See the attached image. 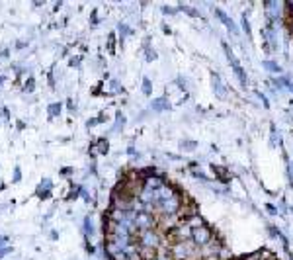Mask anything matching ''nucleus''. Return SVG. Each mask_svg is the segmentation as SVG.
<instances>
[{
    "mask_svg": "<svg viewBox=\"0 0 293 260\" xmlns=\"http://www.w3.org/2000/svg\"><path fill=\"white\" fill-rule=\"evenodd\" d=\"M213 239H215V237H213V231H211V227H209V225H201V227L194 229V233H192V241H194L200 248L207 246Z\"/></svg>",
    "mask_w": 293,
    "mask_h": 260,
    "instance_id": "nucleus-1",
    "label": "nucleus"
},
{
    "mask_svg": "<svg viewBox=\"0 0 293 260\" xmlns=\"http://www.w3.org/2000/svg\"><path fill=\"white\" fill-rule=\"evenodd\" d=\"M223 49H225V53H227V59H229V63L233 65V71H235L237 78L240 80V86H242V88H246V84H248V78H246V74H244V71H242L240 63L237 61V57L233 55V51L229 49V45H227V43H223Z\"/></svg>",
    "mask_w": 293,
    "mask_h": 260,
    "instance_id": "nucleus-2",
    "label": "nucleus"
},
{
    "mask_svg": "<svg viewBox=\"0 0 293 260\" xmlns=\"http://www.w3.org/2000/svg\"><path fill=\"white\" fill-rule=\"evenodd\" d=\"M264 8L272 20H277L281 16V12L285 10V2H264Z\"/></svg>",
    "mask_w": 293,
    "mask_h": 260,
    "instance_id": "nucleus-3",
    "label": "nucleus"
},
{
    "mask_svg": "<svg viewBox=\"0 0 293 260\" xmlns=\"http://www.w3.org/2000/svg\"><path fill=\"white\" fill-rule=\"evenodd\" d=\"M215 16H219V18H221V22H223V24H225V26H227L231 32H233V36H237V34H238V30H237L235 22H233V20H231V18H229V16H227V14H225L221 8H215Z\"/></svg>",
    "mask_w": 293,
    "mask_h": 260,
    "instance_id": "nucleus-4",
    "label": "nucleus"
},
{
    "mask_svg": "<svg viewBox=\"0 0 293 260\" xmlns=\"http://www.w3.org/2000/svg\"><path fill=\"white\" fill-rule=\"evenodd\" d=\"M211 78H213V90H215V94H217L219 98H225V88H223V82H221L219 74L211 73Z\"/></svg>",
    "mask_w": 293,
    "mask_h": 260,
    "instance_id": "nucleus-5",
    "label": "nucleus"
},
{
    "mask_svg": "<svg viewBox=\"0 0 293 260\" xmlns=\"http://www.w3.org/2000/svg\"><path fill=\"white\" fill-rule=\"evenodd\" d=\"M153 110H157V111H163V110H170V104L166 102V98H161V100L153 102Z\"/></svg>",
    "mask_w": 293,
    "mask_h": 260,
    "instance_id": "nucleus-6",
    "label": "nucleus"
},
{
    "mask_svg": "<svg viewBox=\"0 0 293 260\" xmlns=\"http://www.w3.org/2000/svg\"><path fill=\"white\" fill-rule=\"evenodd\" d=\"M264 67H266L270 73H281L279 65H277V63H274V61H264Z\"/></svg>",
    "mask_w": 293,
    "mask_h": 260,
    "instance_id": "nucleus-7",
    "label": "nucleus"
},
{
    "mask_svg": "<svg viewBox=\"0 0 293 260\" xmlns=\"http://www.w3.org/2000/svg\"><path fill=\"white\" fill-rule=\"evenodd\" d=\"M211 168H213V172H215V174H219V178H221V180H227V176H229L227 168H223V167H215V165H213Z\"/></svg>",
    "mask_w": 293,
    "mask_h": 260,
    "instance_id": "nucleus-8",
    "label": "nucleus"
},
{
    "mask_svg": "<svg viewBox=\"0 0 293 260\" xmlns=\"http://www.w3.org/2000/svg\"><path fill=\"white\" fill-rule=\"evenodd\" d=\"M47 111H49V115H51V117L59 115V113H61V104H51V106L47 108Z\"/></svg>",
    "mask_w": 293,
    "mask_h": 260,
    "instance_id": "nucleus-9",
    "label": "nucleus"
},
{
    "mask_svg": "<svg viewBox=\"0 0 293 260\" xmlns=\"http://www.w3.org/2000/svg\"><path fill=\"white\" fill-rule=\"evenodd\" d=\"M98 145H100V147H98V153H100V155H106V153L110 151V147H108V141H106V139H100V141H98Z\"/></svg>",
    "mask_w": 293,
    "mask_h": 260,
    "instance_id": "nucleus-10",
    "label": "nucleus"
},
{
    "mask_svg": "<svg viewBox=\"0 0 293 260\" xmlns=\"http://www.w3.org/2000/svg\"><path fill=\"white\" fill-rule=\"evenodd\" d=\"M196 141H182V149L184 151H188V153H192V151H196Z\"/></svg>",
    "mask_w": 293,
    "mask_h": 260,
    "instance_id": "nucleus-11",
    "label": "nucleus"
},
{
    "mask_svg": "<svg viewBox=\"0 0 293 260\" xmlns=\"http://www.w3.org/2000/svg\"><path fill=\"white\" fill-rule=\"evenodd\" d=\"M180 10H184L186 14H190V16H194V18H200V12L194 10V8H190V6H180Z\"/></svg>",
    "mask_w": 293,
    "mask_h": 260,
    "instance_id": "nucleus-12",
    "label": "nucleus"
},
{
    "mask_svg": "<svg viewBox=\"0 0 293 260\" xmlns=\"http://www.w3.org/2000/svg\"><path fill=\"white\" fill-rule=\"evenodd\" d=\"M143 92H145L146 96L151 94V80H149V78H143Z\"/></svg>",
    "mask_w": 293,
    "mask_h": 260,
    "instance_id": "nucleus-13",
    "label": "nucleus"
},
{
    "mask_svg": "<svg viewBox=\"0 0 293 260\" xmlns=\"http://www.w3.org/2000/svg\"><path fill=\"white\" fill-rule=\"evenodd\" d=\"M242 28H244V32H246V36H250V24H248V20H246V16H244V20H242Z\"/></svg>",
    "mask_w": 293,
    "mask_h": 260,
    "instance_id": "nucleus-14",
    "label": "nucleus"
},
{
    "mask_svg": "<svg viewBox=\"0 0 293 260\" xmlns=\"http://www.w3.org/2000/svg\"><path fill=\"white\" fill-rule=\"evenodd\" d=\"M113 45H115V37H113V36H110V41H108V49H110V53H113Z\"/></svg>",
    "mask_w": 293,
    "mask_h": 260,
    "instance_id": "nucleus-15",
    "label": "nucleus"
},
{
    "mask_svg": "<svg viewBox=\"0 0 293 260\" xmlns=\"http://www.w3.org/2000/svg\"><path fill=\"white\" fill-rule=\"evenodd\" d=\"M34 88H36V84H34V78H30V80L26 82V90H28V92H34Z\"/></svg>",
    "mask_w": 293,
    "mask_h": 260,
    "instance_id": "nucleus-16",
    "label": "nucleus"
},
{
    "mask_svg": "<svg viewBox=\"0 0 293 260\" xmlns=\"http://www.w3.org/2000/svg\"><path fill=\"white\" fill-rule=\"evenodd\" d=\"M37 196H39V198H49L51 194H49V190H43V188H39V190H37Z\"/></svg>",
    "mask_w": 293,
    "mask_h": 260,
    "instance_id": "nucleus-17",
    "label": "nucleus"
},
{
    "mask_svg": "<svg viewBox=\"0 0 293 260\" xmlns=\"http://www.w3.org/2000/svg\"><path fill=\"white\" fill-rule=\"evenodd\" d=\"M266 209H268V213H272V215H275V213H277V209H275L272 204H266Z\"/></svg>",
    "mask_w": 293,
    "mask_h": 260,
    "instance_id": "nucleus-18",
    "label": "nucleus"
},
{
    "mask_svg": "<svg viewBox=\"0 0 293 260\" xmlns=\"http://www.w3.org/2000/svg\"><path fill=\"white\" fill-rule=\"evenodd\" d=\"M146 59H149V61H155V59H157V53H155L153 49H149V53H146Z\"/></svg>",
    "mask_w": 293,
    "mask_h": 260,
    "instance_id": "nucleus-19",
    "label": "nucleus"
},
{
    "mask_svg": "<svg viewBox=\"0 0 293 260\" xmlns=\"http://www.w3.org/2000/svg\"><path fill=\"white\" fill-rule=\"evenodd\" d=\"M119 32H121V34H131V30H129L125 24H119Z\"/></svg>",
    "mask_w": 293,
    "mask_h": 260,
    "instance_id": "nucleus-20",
    "label": "nucleus"
},
{
    "mask_svg": "<svg viewBox=\"0 0 293 260\" xmlns=\"http://www.w3.org/2000/svg\"><path fill=\"white\" fill-rule=\"evenodd\" d=\"M163 12H165V14H176V8H168V6H165V8H163Z\"/></svg>",
    "mask_w": 293,
    "mask_h": 260,
    "instance_id": "nucleus-21",
    "label": "nucleus"
},
{
    "mask_svg": "<svg viewBox=\"0 0 293 260\" xmlns=\"http://www.w3.org/2000/svg\"><path fill=\"white\" fill-rule=\"evenodd\" d=\"M20 178H22V176H20V168L16 167V170H14V182H20Z\"/></svg>",
    "mask_w": 293,
    "mask_h": 260,
    "instance_id": "nucleus-22",
    "label": "nucleus"
},
{
    "mask_svg": "<svg viewBox=\"0 0 293 260\" xmlns=\"http://www.w3.org/2000/svg\"><path fill=\"white\" fill-rule=\"evenodd\" d=\"M86 233H94V229H92V223H90V219H86Z\"/></svg>",
    "mask_w": 293,
    "mask_h": 260,
    "instance_id": "nucleus-23",
    "label": "nucleus"
},
{
    "mask_svg": "<svg viewBox=\"0 0 293 260\" xmlns=\"http://www.w3.org/2000/svg\"><path fill=\"white\" fill-rule=\"evenodd\" d=\"M10 252V248H0V258H2V256H6Z\"/></svg>",
    "mask_w": 293,
    "mask_h": 260,
    "instance_id": "nucleus-24",
    "label": "nucleus"
},
{
    "mask_svg": "<svg viewBox=\"0 0 293 260\" xmlns=\"http://www.w3.org/2000/svg\"><path fill=\"white\" fill-rule=\"evenodd\" d=\"M8 242V239L6 237H2V235H0V244H6Z\"/></svg>",
    "mask_w": 293,
    "mask_h": 260,
    "instance_id": "nucleus-25",
    "label": "nucleus"
}]
</instances>
